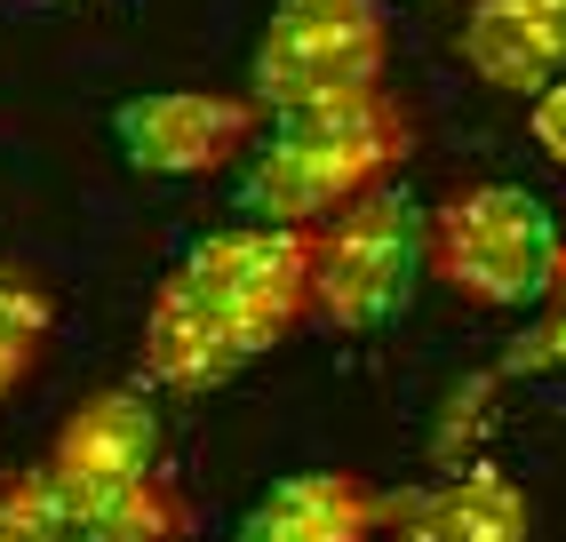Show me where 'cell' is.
Returning <instances> with one entry per match:
<instances>
[{
  "instance_id": "cell-1",
  "label": "cell",
  "mask_w": 566,
  "mask_h": 542,
  "mask_svg": "<svg viewBox=\"0 0 566 542\" xmlns=\"http://www.w3.org/2000/svg\"><path fill=\"white\" fill-rule=\"evenodd\" d=\"M407 152H415V121L391 88L359 104H327V112H287L248 152L240 216L280 223V231H319L352 200L384 191L407 168Z\"/></svg>"
},
{
  "instance_id": "cell-2",
  "label": "cell",
  "mask_w": 566,
  "mask_h": 542,
  "mask_svg": "<svg viewBox=\"0 0 566 542\" xmlns=\"http://www.w3.org/2000/svg\"><path fill=\"white\" fill-rule=\"evenodd\" d=\"M41 479L72 511L81 542H184L192 511L160 471V415L144 392H96L64 415L41 455Z\"/></svg>"
},
{
  "instance_id": "cell-3",
  "label": "cell",
  "mask_w": 566,
  "mask_h": 542,
  "mask_svg": "<svg viewBox=\"0 0 566 542\" xmlns=\"http://www.w3.org/2000/svg\"><path fill=\"white\" fill-rule=\"evenodd\" d=\"M384 64H391L384 0H280L248 64V104L272 121L359 104L384 96Z\"/></svg>"
},
{
  "instance_id": "cell-4",
  "label": "cell",
  "mask_w": 566,
  "mask_h": 542,
  "mask_svg": "<svg viewBox=\"0 0 566 542\" xmlns=\"http://www.w3.org/2000/svg\"><path fill=\"white\" fill-rule=\"evenodd\" d=\"M423 271H431V208L384 184L312 231V320L344 335L391 327L423 288Z\"/></svg>"
},
{
  "instance_id": "cell-5",
  "label": "cell",
  "mask_w": 566,
  "mask_h": 542,
  "mask_svg": "<svg viewBox=\"0 0 566 542\" xmlns=\"http://www.w3.org/2000/svg\"><path fill=\"white\" fill-rule=\"evenodd\" d=\"M551 256H558V216L518 184H471L431 208V271L463 303H486V312L543 303Z\"/></svg>"
},
{
  "instance_id": "cell-6",
  "label": "cell",
  "mask_w": 566,
  "mask_h": 542,
  "mask_svg": "<svg viewBox=\"0 0 566 542\" xmlns=\"http://www.w3.org/2000/svg\"><path fill=\"white\" fill-rule=\"evenodd\" d=\"M176 271L248 359H263L312 320V231L232 223V231H208Z\"/></svg>"
},
{
  "instance_id": "cell-7",
  "label": "cell",
  "mask_w": 566,
  "mask_h": 542,
  "mask_svg": "<svg viewBox=\"0 0 566 542\" xmlns=\"http://www.w3.org/2000/svg\"><path fill=\"white\" fill-rule=\"evenodd\" d=\"M112 144L144 176H216L263 144V112L216 88H153L112 112Z\"/></svg>"
},
{
  "instance_id": "cell-8",
  "label": "cell",
  "mask_w": 566,
  "mask_h": 542,
  "mask_svg": "<svg viewBox=\"0 0 566 542\" xmlns=\"http://www.w3.org/2000/svg\"><path fill=\"white\" fill-rule=\"evenodd\" d=\"M463 64L503 96H543L566 81V0H471Z\"/></svg>"
},
{
  "instance_id": "cell-9",
  "label": "cell",
  "mask_w": 566,
  "mask_h": 542,
  "mask_svg": "<svg viewBox=\"0 0 566 542\" xmlns=\"http://www.w3.org/2000/svg\"><path fill=\"white\" fill-rule=\"evenodd\" d=\"M384 494L352 471H295L263 487L240 519V542H375L384 534Z\"/></svg>"
},
{
  "instance_id": "cell-10",
  "label": "cell",
  "mask_w": 566,
  "mask_h": 542,
  "mask_svg": "<svg viewBox=\"0 0 566 542\" xmlns=\"http://www.w3.org/2000/svg\"><path fill=\"white\" fill-rule=\"evenodd\" d=\"M391 542H535L526 487L503 471H455L391 511Z\"/></svg>"
},
{
  "instance_id": "cell-11",
  "label": "cell",
  "mask_w": 566,
  "mask_h": 542,
  "mask_svg": "<svg viewBox=\"0 0 566 542\" xmlns=\"http://www.w3.org/2000/svg\"><path fill=\"white\" fill-rule=\"evenodd\" d=\"M240 367H248V352L216 327L208 303L184 288V271H168L153 312H144V375H153L160 392H216V383H232Z\"/></svg>"
},
{
  "instance_id": "cell-12",
  "label": "cell",
  "mask_w": 566,
  "mask_h": 542,
  "mask_svg": "<svg viewBox=\"0 0 566 542\" xmlns=\"http://www.w3.org/2000/svg\"><path fill=\"white\" fill-rule=\"evenodd\" d=\"M41 343H49V295L32 280H17V271H0V407L41 367Z\"/></svg>"
},
{
  "instance_id": "cell-13",
  "label": "cell",
  "mask_w": 566,
  "mask_h": 542,
  "mask_svg": "<svg viewBox=\"0 0 566 542\" xmlns=\"http://www.w3.org/2000/svg\"><path fill=\"white\" fill-rule=\"evenodd\" d=\"M0 542H81L72 511L56 502V487L41 479V462L0 487Z\"/></svg>"
},
{
  "instance_id": "cell-14",
  "label": "cell",
  "mask_w": 566,
  "mask_h": 542,
  "mask_svg": "<svg viewBox=\"0 0 566 542\" xmlns=\"http://www.w3.org/2000/svg\"><path fill=\"white\" fill-rule=\"evenodd\" d=\"M526 128H535L543 160H551V168H566V81H558V88H543L535 104H526Z\"/></svg>"
},
{
  "instance_id": "cell-15",
  "label": "cell",
  "mask_w": 566,
  "mask_h": 542,
  "mask_svg": "<svg viewBox=\"0 0 566 542\" xmlns=\"http://www.w3.org/2000/svg\"><path fill=\"white\" fill-rule=\"evenodd\" d=\"M551 303L566 312V216H558V256H551Z\"/></svg>"
},
{
  "instance_id": "cell-16",
  "label": "cell",
  "mask_w": 566,
  "mask_h": 542,
  "mask_svg": "<svg viewBox=\"0 0 566 542\" xmlns=\"http://www.w3.org/2000/svg\"><path fill=\"white\" fill-rule=\"evenodd\" d=\"M551 359L566 367V312H558V327H551Z\"/></svg>"
}]
</instances>
